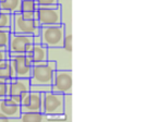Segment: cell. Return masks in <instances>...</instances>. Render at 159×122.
Masks as SVG:
<instances>
[{"mask_svg":"<svg viewBox=\"0 0 159 122\" xmlns=\"http://www.w3.org/2000/svg\"><path fill=\"white\" fill-rule=\"evenodd\" d=\"M13 14L7 13V12H3L0 10V29H6V31H10L12 33L13 32Z\"/></svg>","mask_w":159,"mask_h":122,"instance_id":"obj_16","label":"cell"},{"mask_svg":"<svg viewBox=\"0 0 159 122\" xmlns=\"http://www.w3.org/2000/svg\"><path fill=\"white\" fill-rule=\"evenodd\" d=\"M25 55L29 57L33 66L46 62L48 60V47L44 46L43 44H34Z\"/></svg>","mask_w":159,"mask_h":122,"instance_id":"obj_12","label":"cell"},{"mask_svg":"<svg viewBox=\"0 0 159 122\" xmlns=\"http://www.w3.org/2000/svg\"><path fill=\"white\" fill-rule=\"evenodd\" d=\"M7 59H10V52L8 50H1L0 49V62H2Z\"/></svg>","mask_w":159,"mask_h":122,"instance_id":"obj_24","label":"cell"},{"mask_svg":"<svg viewBox=\"0 0 159 122\" xmlns=\"http://www.w3.org/2000/svg\"><path fill=\"white\" fill-rule=\"evenodd\" d=\"M56 70H57V65L53 60H47L46 62L34 65L31 78H30L31 84L51 85Z\"/></svg>","mask_w":159,"mask_h":122,"instance_id":"obj_2","label":"cell"},{"mask_svg":"<svg viewBox=\"0 0 159 122\" xmlns=\"http://www.w3.org/2000/svg\"><path fill=\"white\" fill-rule=\"evenodd\" d=\"M10 31L6 29H0V49L1 50H8L10 42Z\"/></svg>","mask_w":159,"mask_h":122,"instance_id":"obj_18","label":"cell"},{"mask_svg":"<svg viewBox=\"0 0 159 122\" xmlns=\"http://www.w3.org/2000/svg\"><path fill=\"white\" fill-rule=\"evenodd\" d=\"M21 122H43L48 121V115L43 111H25L22 112L19 118Z\"/></svg>","mask_w":159,"mask_h":122,"instance_id":"obj_13","label":"cell"},{"mask_svg":"<svg viewBox=\"0 0 159 122\" xmlns=\"http://www.w3.org/2000/svg\"><path fill=\"white\" fill-rule=\"evenodd\" d=\"M21 113L22 110L20 102H16L9 96L0 99V115L9 118L11 121H19Z\"/></svg>","mask_w":159,"mask_h":122,"instance_id":"obj_10","label":"cell"},{"mask_svg":"<svg viewBox=\"0 0 159 122\" xmlns=\"http://www.w3.org/2000/svg\"><path fill=\"white\" fill-rule=\"evenodd\" d=\"M31 91L39 92V93H46V92L52 91L51 85H33L31 84Z\"/></svg>","mask_w":159,"mask_h":122,"instance_id":"obj_22","label":"cell"},{"mask_svg":"<svg viewBox=\"0 0 159 122\" xmlns=\"http://www.w3.org/2000/svg\"><path fill=\"white\" fill-rule=\"evenodd\" d=\"M42 111L47 115H61L64 112V95L53 91L43 93Z\"/></svg>","mask_w":159,"mask_h":122,"instance_id":"obj_5","label":"cell"},{"mask_svg":"<svg viewBox=\"0 0 159 122\" xmlns=\"http://www.w3.org/2000/svg\"><path fill=\"white\" fill-rule=\"evenodd\" d=\"M52 91L66 95L72 93V71L71 69L56 70L51 83Z\"/></svg>","mask_w":159,"mask_h":122,"instance_id":"obj_7","label":"cell"},{"mask_svg":"<svg viewBox=\"0 0 159 122\" xmlns=\"http://www.w3.org/2000/svg\"><path fill=\"white\" fill-rule=\"evenodd\" d=\"M71 115H72V99H71V94H66V95H64V112H63L66 121H70Z\"/></svg>","mask_w":159,"mask_h":122,"instance_id":"obj_17","label":"cell"},{"mask_svg":"<svg viewBox=\"0 0 159 122\" xmlns=\"http://www.w3.org/2000/svg\"><path fill=\"white\" fill-rule=\"evenodd\" d=\"M13 32L20 34L38 36L40 33V24L36 19V12H18L13 14Z\"/></svg>","mask_w":159,"mask_h":122,"instance_id":"obj_1","label":"cell"},{"mask_svg":"<svg viewBox=\"0 0 159 122\" xmlns=\"http://www.w3.org/2000/svg\"><path fill=\"white\" fill-rule=\"evenodd\" d=\"M34 45V36L29 34H20L12 32L10 34V42L8 51L10 55L26 53Z\"/></svg>","mask_w":159,"mask_h":122,"instance_id":"obj_6","label":"cell"},{"mask_svg":"<svg viewBox=\"0 0 159 122\" xmlns=\"http://www.w3.org/2000/svg\"><path fill=\"white\" fill-rule=\"evenodd\" d=\"M36 5L38 7H44V6H52L59 3V0H35Z\"/></svg>","mask_w":159,"mask_h":122,"instance_id":"obj_23","label":"cell"},{"mask_svg":"<svg viewBox=\"0 0 159 122\" xmlns=\"http://www.w3.org/2000/svg\"><path fill=\"white\" fill-rule=\"evenodd\" d=\"M22 0H0V10L10 14L21 12Z\"/></svg>","mask_w":159,"mask_h":122,"instance_id":"obj_15","label":"cell"},{"mask_svg":"<svg viewBox=\"0 0 159 122\" xmlns=\"http://www.w3.org/2000/svg\"><path fill=\"white\" fill-rule=\"evenodd\" d=\"M14 78H16V72H14L13 66H12L10 59L0 62V80L10 82Z\"/></svg>","mask_w":159,"mask_h":122,"instance_id":"obj_14","label":"cell"},{"mask_svg":"<svg viewBox=\"0 0 159 122\" xmlns=\"http://www.w3.org/2000/svg\"><path fill=\"white\" fill-rule=\"evenodd\" d=\"M22 112L25 111H42L43 108V93L30 91L20 102Z\"/></svg>","mask_w":159,"mask_h":122,"instance_id":"obj_11","label":"cell"},{"mask_svg":"<svg viewBox=\"0 0 159 122\" xmlns=\"http://www.w3.org/2000/svg\"><path fill=\"white\" fill-rule=\"evenodd\" d=\"M64 33H66V26L63 24L40 26V42L48 48L62 47Z\"/></svg>","mask_w":159,"mask_h":122,"instance_id":"obj_3","label":"cell"},{"mask_svg":"<svg viewBox=\"0 0 159 122\" xmlns=\"http://www.w3.org/2000/svg\"><path fill=\"white\" fill-rule=\"evenodd\" d=\"M62 48L68 52H72V33L70 29H66V33H64L63 43H62Z\"/></svg>","mask_w":159,"mask_h":122,"instance_id":"obj_19","label":"cell"},{"mask_svg":"<svg viewBox=\"0 0 159 122\" xmlns=\"http://www.w3.org/2000/svg\"><path fill=\"white\" fill-rule=\"evenodd\" d=\"M8 89H9V82H6L3 80H0V99L7 97Z\"/></svg>","mask_w":159,"mask_h":122,"instance_id":"obj_21","label":"cell"},{"mask_svg":"<svg viewBox=\"0 0 159 122\" xmlns=\"http://www.w3.org/2000/svg\"><path fill=\"white\" fill-rule=\"evenodd\" d=\"M31 91V80L26 78H14L9 82L8 96L21 102L22 98Z\"/></svg>","mask_w":159,"mask_h":122,"instance_id":"obj_8","label":"cell"},{"mask_svg":"<svg viewBox=\"0 0 159 122\" xmlns=\"http://www.w3.org/2000/svg\"><path fill=\"white\" fill-rule=\"evenodd\" d=\"M36 19L40 26L62 24V7L60 3L52 6L38 7L36 10Z\"/></svg>","mask_w":159,"mask_h":122,"instance_id":"obj_4","label":"cell"},{"mask_svg":"<svg viewBox=\"0 0 159 122\" xmlns=\"http://www.w3.org/2000/svg\"><path fill=\"white\" fill-rule=\"evenodd\" d=\"M10 61L13 66L16 78H31L33 63L25 53H23V55H10Z\"/></svg>","mask_w":159,"mask_h":122,"instance_id":"obj_9","label":"cell"},{"mask_svg":"<svg viewBox=\"0 0 159 122\" xmlns=\"http://www.w3.org/2000/svg\"><path fill=\"white\" fill-rule=\"evenodd\" d=\"M38 6L36 5L35 0H22L21 11L23 12H36Z\"/></svg>","mask_w":159,"mask_h":122,"instance_id":"obj_20","label":"cell"}]
</instances>
